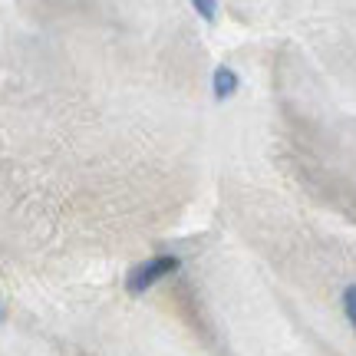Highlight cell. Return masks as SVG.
<instances>
[{
  "instance_id": "obj_1",
  "label": "cell",
  "mask_w": 356,
  "mask_h": 356,
  "mask_svg": "<svg viewBox=\"0 0 356 356\" xmlns=\"http://www.w3.org/2000/svg\"><path fill=\"white\" fill-rule=\"evenodd\" d=\"M178 264H181V261H178L175 254H155V257H149V261H142V264H136L129 270L126 291L136 293V297L145 291H152L162 277H168L172 270H178Z\"/></svg>"
},
{
  "instance_id": "obj_2",
  "label": "cell",
  "mask_w": 356,
  "mask_h": 356,
  "mask_svg": "<svg viewBox=\"0 0 356 356\" xmlns=\"http://www.w3.org/2000/svg\"><path fill=\"white\" fill-rule=\"evenodd\" d=\"M238 89H241V76L231 66H215V73H211V96H215V102H228Z\"/></svg>"
},
{
  "instance_id": "obj_4",
  "label": "cell",
  "mask_w": 356,
  "mask_h": 356,
  "mask_svg": "<svg viewBox=\"0 0 356 356\" xmlns=\"http://www.w3.org/2000/svg\"><path fill=\"white\" fill-rule=\"evenodd\" d=\"M343 314L350 320V327L356 333V284H346L343 287Z\"/></svg>"
},
{
  "instance_id": "obj_5",
  "label": "cell",
  "mask_w": 356,
  "mask_h": 356,
  "mask_svg": "<svg viewBox=\"0 0 356 356\" xmlns=\"http://www.w3.org/2000/svg\"><path fill=\"white\" fill-rule=\"evenodd\" d=\"M3 320H7V307L0 304V323H3Z\"/></svg>"
},
{
  "instance_id": "obj_3",
  "label": "cell",
  "mask_w": 356,
  "mask_h": 356,
  "mask_svg": "<svg viewBox=\"0 0 356 356\" xmlns=\"http://www.w3.org/2000/svg\"><path fill=\"white\" fill-rule=\"evenodd\" d=\"M191 10L198 13L202 20L215 24V20H218V0H191Z\"/></svg>"
}]
</instances>
